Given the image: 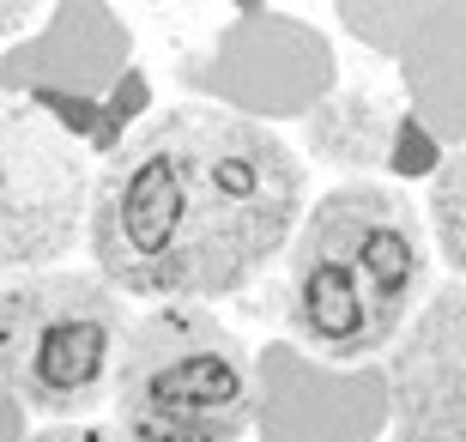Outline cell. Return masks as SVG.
I'll return each instance as SVG.
<instances>
[{
    "mask_svg": "<svg viewBox=\"0 0 466 442\" xmlns=\"http://www.w3.org/2000/svg\"><path fill=\"white\" fill-rule=\"evenodd\" d=\"M303 206L309 170L273 128L218 103H176L109 152L86 242L127 297L212 303L291 249Z\"/></svg>",
    "mask_w": 466,
    "mask_h": 442,
    "instance_id": "6da1fadb",
    "label": "cell"
},
{
    "mask_svg": "<svg viewBox=\"0 0 466 442\" xmlns=\"http://www.w3.org/2000/svg\"><path fill=\"white\" fill-rule=\"evenodd\" d=\"M431 237L400 188L339 182L309 200L285 249L279 322L321 364L388 352L431 297Z\"/></svg>",
    "mask_w": 466,
    "mask_h": 442,
    "instance_id": "7a4b0ae2",
    "label": "cell"
},
{
    "mask_svg": "<svg viewBox=\"0 0 466 442\" xmlns=\"http://www.w3.org/2000/svg\"><path fill=\"white\" fill-rule=\"evenodd\" d=\"M109 406L134 442H242L255 425L248 345L207 303H157L121 340Z\"/></svg>",
    "mask_w": 466,
    "mask_h": 442,
    "instance_id": "3957f363",
    "label": "cell"
},
{
    "mask_svg": "<svg viewBox=\"0 0 466 442\" xmlns=\"http://www.w3.org/2000/svg\"><path fill=\"white\" fill-rule=\"evenodd\" d=\"M127 291L104 272L25 267L0 291V370L6 394L36 418H86L116 388L121 340H127Z\"/></svg>",
    "mask_w": 466,
    "mask_h": 442,
    "instance_id": "277c9868",
    "label": "cell"
},
{
    "mask_svg": "<svg viewBox=\"0 0 466 442\" xmlns=\"http://www.w3.org/2000/svg\"><path fill=\"white\" fill-rule=\"evenodd\" d=\"M86 158L36 103H6V267H49L91 224Z\"/></svg>",
    "mask_w": 466,
    "mask_h": 442,
    "instance_id": "5b68a950",
    "label": "cell"
},
{
    "mask_svg": "<svg viewBox=\"0 0 466 442\" xmlns=\"http://www.w3.org/2000/svg\"><path fill=\"white\" fill-rule=\"evenodd\" d=\"M394 442H466V279L431 291L388 345Z\"/></svg>",
    "mask_w": 466,
    "mask_h": 442,
    "instance_id": "8992f818",
    "label": "cell"
},
{
    "mask_svg": "<svg viewBox=\"0 0 466 442\" xmlns=\"http://www.w3.org/2000/svg\"><path fill=\"white\" fill-rule=\"evenodd\" d=\"M309 152L321 158V164H333V170H376V164H388V146H394L400 121L394 109L376 98V91H333V98H321L309 109Z\"/></svg>",
    "mask_w": 466,
    "mask_h": 442,
    "instance_id": "52a82bcc",
    "label": "cell"
},
{
    "mask_svg": "<svg viewBox=\"0 0 466 442\" xmlns=\"http://www.w3.org/2000/svg\"><path fill=\"white\" fill-rule=\"evenodd\" d=\"M424 212H431V237H436V249H442V261L454 267V279H466V146L449 152L442 170L431 176Z\"/></svg>",
    "mask_w": 466,
    "mask_h": 442,
    "instance_id": "ba28073f",
    "label": "cell"
},
{
    "mask_svg": "<svg viewBox=\"0 0 466 442\" xmlns=\"http://www.w3.org/2000/svg\"><path fill=\"white\" fill-rule=\"evenodd\" d=\"M25 442H134V437H121V430H97V425H73V418H55L49 430H36V437Z\"/></svg>",
    "mask_w": 466,
    "mask_h": 442,
    "instance_id": "9c48e42d",
    "label": "cell"
},
{
    "mask_svg": "<svg viewBox=\"0 0 466 442\" xmlns=\"http://www.w3.org/2000/svg\"><path fill=\"white\" fill-rule=\"evenodd\" d=\"M36 6H43V0H0V18H6V31H25V25L36 18Z\"/></svg>",
    "mask_w": 466,
    "mask_h": 442,
    "instance_id": "30bf717a",
    "label": "cell"
}]
</instances>
